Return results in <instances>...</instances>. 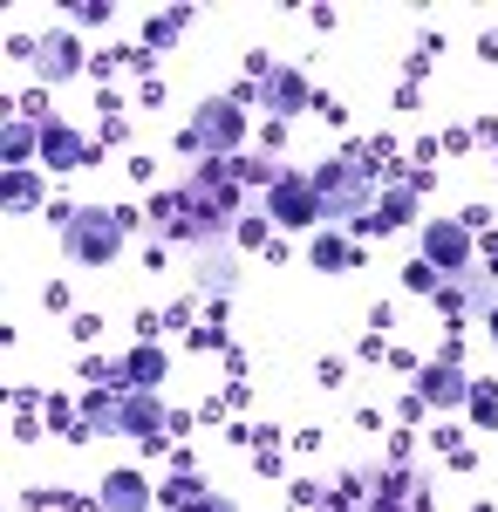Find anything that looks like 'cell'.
<instances>
[{
    "label": "cell",
    "instance_id": "d4e9b609",
    "mask_svg": "<svg viewBox=\"0 0 498 512\" xmlns=\"http://www.w3.org/2000/svg\"><path fill=\"white\" fill-rule=\"evenodd\" d=\"M232 239H239V246H260V239H267V219H239V233H232Z\"/></svg>",
    "mask_w": 498,
    "mask_h": 512
},
{
    "label": "cell",
    "instance_id": "484cf974",
    "mask_svg": "<svg viewBox=\"0 0 498 512\" xmlns=\"http://www.w3.org/2000/svg\"><path fill=\"white\" fill-rule=\"evenodd\" d=\"M485 321H492V335H498V308H492V315H485Z\"/></svg>",
    "mask_w": 498,
    "mask_h": 512
},
{
    "label": "cell",
    "instance_id": "9c48e42d",
    "mask_svg": "<svg viewBox=\"0 0 498 512\" xmlns=\"http://www.w3.org/2000/svg\"><path fill=\"white\" fill-rule=\"evenodd\" d=\"M28 62H35V76L41 82H69V76H82V35L76 28H55V35H28Z\"/></svg>",
    "mask_w": 498,
    "mask_h": 512
},
{
    "label": "cell",
    "instance_id": "44dd1931",
    "mask_svg": "<svg viewBox=\"0 0 498 512\" xmlns=\"http://www.w3.org/2000/svg\"><path fill=\"white\" fill-rule=\"evenodd\" d=\"M185 21H192V7H171V14H157L151 28H144V55H151V48H171V41L185 35Z\"/></svg>",
    "mask_w": 498,
    "mask_h": 512
},
{
    "label": "cell",
    "instance_id": "e0dca14e",
    "mask_svg": "<svg viewBox=\"0 0 498 512\" xmlns=\"http://www.w3.org/2000/svg\"><path fill=\"white\" fill-rule=\"evenodd\" d=\"M151 499H157V492L137 472H110V478H103V506H116V512H137V506H151Z\"/></svg>",
    "mask_w": 498,
    "mask_h": 512
},
{
    "label": "cell",
    "instance_id": "8992f818",
    "mask_svg": "<svg viewBox=\"0 0 498 512\" xmlns=\"http://www.w3.org/2000/svg\"><path fill=\"white\" fill-rule=\"evenodd\" d=\"M232 96H239V103H260V110H267L273 123H287V117H301L307 103H321V96L307 89V76H301V69H280V62H273V69H267L260 82L232 89Z\"/></svg>",
    "mask_w": 498,
    "mask_h": 512
},
{
    "label": "cell",
    "instance_id": "4fadbf2b",
    "mask_svg": "<svg viewBox=\"0 0 498 512\" xmlns=\"http://www.w3.org/2000/svg\"><path fill=\"white\" fill-rule=\"evenodd\" d=\"M164 369H171V362H164V349L144 335V342L123 355V362H110V383H123V390H157V383H164Z\"/></svg>",
    "mask_w": 498,
    "mask_h": 512
},
{
    "label": "cell",
    "instance_id": "d6986e66",
    "mask_svg": "<svg viewBox=\"0 0 498 512\" xmlns=\"http://www.w3.org/2000/svg\"><path fill=\"white\" fill-rule=\"evenodd\" d=\"M321 274H342V267H355V246H348L335 226H321V239H314V253H307Z\"/></svg>",
    "mask_w": 498,
    "mask_h": 512
},
{
    "label": "cell",
    "instance_id": "5bb4252c",
    "mask_svg": "<svg viewBox=\"0 0 498 512\" xmlns=\"http://www.w3.org/2000/svg\"><path fill=\"white\" fill-rule=\"evenodd\" d=\"M417 219V185H389L376 198V219H369V233H396V226H410Z\"/></svg>",
    "mask_w": 498,
    "mask_h": 512
},
{
    "label": "cell",
    "instance_id": "8fae6325",
    "mask_svg": "<svg viewBox=\"0 0 498 512\" xmlns=\"http://www.w3.org/2000/svg\"><path fill=\"white\" fill-rule=\"evenodd\" d=\"M423 260H430L437 274L471 267V226H464V219H430V226H423Z\"/></svg>",
    "mask_w": 498,
    "mask_h": 512
},
{
    "label": "cell",
    "instance_id": "3957f363",
    "mask_svg": "<svg viewBox=\"0 0 498 512\" xmlns=\"http://www.w3.org/2000/svg\"><path fill=\"white\" fill-rule=\"evenodd\" d=\"M239 144H246V103L239 96H205L192 110V123L178 130V151L192 164L205 158H239Z\"/></svg>",
    "mask_w": 498,
    "mask_h": 512
},
{
    "label": "cell",
    "instance_id": "ac0fdd59",
    "mask_svg": "<svg viewBox=\"0 0 498 512\" xmlns=\"http://www.w3.org/2000/svg\"><path fill=\"white\" fill-rule=\"evenodd\" d=\"M41 192H48V185H41V171H28V164H21V171H7V185H0L7 212H35Z\"/></svg>",
    "mask_w": 498,
    "mask_h": 512
},
{
    "label": "cell",
    "instance_id": "277c9868",
    "mask_svg": "<svg viewBox=\"0 0 498 512\" xmlns=\"http://www.w3.org/2000/svg\"><path fill=\"white\" fill-rule=\"evenodd\" d=\"M55 233H62V253H69L76 267H110V260H123L130 219H123V212H110V205H76Z\"/></svg>",
    "mask_w": 498,
    "mask_h": 512
},
{
    "label": "cell",
    "instance_id": "ffe728a7",
    "mask_svg": "<svg viewBox=\"0 0 498 512\" xmlns=\"http://www.w3.org/2000/svg\"><path fill=\"white\" fill-rule=\"evenodd\" d=\"M232 280H239V267L226 260V246H219V253H198V287H205V294H219V301H226Z\"/></svg>",
    "mask_w": 498,
    "mask_h": 512
},
{
    "label": "cell",
    "instance_id": "6da1fadb",
    "mask_svg": "<svg viewBox=\"0 0 498 512\" xmlns=\"http://www.w3.org/2000/svg\"><path fill=\"white\" fill-rule=\"evenodd\" d=\"M239 192L246 185H239L232 158H205L178 185H157L144 198V219L157 226V246L171 239V246H192V253H219L239 233Z\"/></svg>",
    "mask_w": 498,
    "mask_h": 512
},
{
    "label": "cell",
    "instance_id": "5b68a950",
    "mask_svg": "<svg viewBox=\"0 0 498 512\" xmlns=\"http://www.w3.org/2000/svg\"><path fill=\"white\" fill-rule=\"evenodd\" d=\"M498 267L492 260H471V267H458V274H444L437 287H430V301H437V315H451V321H485L498 308Z\"/></svg>",
    "mask_w": 498,
    "mask_h": 512
},
{
    "label": "cell",
    "instance_id": "9a60e30c",
    "mask_svg": "<svg viewBox=\"0 0 498 512\" xmlns=\"http://www.w3.org/2000/svg\"><path fill=\"white\" fill-rule=\"evenodd\" d=\"M35 151H41V117H14L7 130H0V158H7V171H21Z\"/></svg>",
    "mask_w": 498,
    "mask_h": 512
},
{
    "label": "cell",
    "instance_id": "30bf717a",
    "mask_svg": "<svg viewBox=\"0 0 498 512\" xmlns=\"http://www.w3.org/2000/svg\"><path fill=\"white\" fill-rule=\"evenodd\" d=\"M116 431L137 437V444H157V437L171 431V410L157 403V390H123V403H116Z\"/></svg>",
    "mask_w": 498,
    "mask_h": 512
},
{
    "label": "cell",
    "instance_id": "7402d4cb",
    "mask_svg": "<svg viewBox=\"0 0 498 512\" xmlns=\"http://www.w3.org/2000/svg\"><path fill=\"white\" fill-rule=\"evenodd\" d=\"M116 403H123L116 383H110V390H96L89 403H82V431H116Z\"/></svg>",
    "mask_w": 498,
    "mask_h": 512
},
{
    "label": "cell",
    "instance_id": "cb8c5ba5",
    "mask_svg": "<svg viewBox=\"0 0 498 512\" xmlns=\"http://www.w3.org/2000/svg\"><path fill=\"white\" fill-rule=\"evenodd\" d=\"M485 431H498V390H485V383H471V403H464Z\"/></svg>",
    "mask_w": 498,
    "mask_h": 512
},
{
    "label": "cell",
    "instance_id": "7a4b0ae2",
    "mask_svg": "<svg viewBox=\"0 0 498 512\" xmlns=\"http://www.w3.org/2000/svg\"><path fill=\"white\" fill-rule=\"evenodd\" d=\"M314 185H321V226H335V233H369V219H376V164L362 158H328L314 171Z\"/></svg>",
    "mask_w": 498,
    "mask_h": 512
},
{
    "label": "cell",
    "instance_id": "52a82bcc",
    "mask_svg": "<svg viewBox=\"0 0 498 512\" xmlns=\"http://www.w3.org/2000/svg\"><path fill=\"white\" fill-rule=\"evenodd\" d=\"M267 219L273 226H321V185L314 171H280L267 185Z\"/></svg>",
    "mask_w": 498,
    "mask_h": 512
},
{
    "label": "cell",
    "instance_id": "7c38bea8",
    "mask_svg": "<svg viewBox=\"0 0 498 512\" xmlns=\"http://www.w3.org/2000/svg\"><path fill=\"white\" fill-rule=\"evenodd\" d=\"M41 158H48V171H82V164H96V151H89V137L76 123L41 117Z\"/></svg>",
    "mask_w": 498,
    "mask_h": 512
},
{
    "label": "cell",
    "instance_id": "2e32d148",
    "mask_svg": "<svg viewBox=\"0 0 498 512\" xmlns=\"http://www.w3.org/2000/svg\"><path fill=\"white\" fill-rule=\"evenodd\" d=\"M369 492H376V506H430V492H423L403 465H396V472H376V485H369Z\"/></svg>",
    "mask_w": 498,
    "mask_h": 512
},
{
    "label": "cell",
    "instance_id": "603a6c76",
    "mask_svg": "<svg viewBox=\"0 0 498 512\" xmlns=\"http://www.w3.org/2000/svg\"><path fill=\"white\" fill-rule=\"evenodd\" d=\"M164 506H212V492L198 485V472H178L164 485Z\"/></svg>",
    "mask_w": 498,
    "mask_h": 512
},
{
    "label": "cell",
    "instance_id": "ba28073f",
    "mask_svg": "<svg viewBox=\"0 0 498 512\" xmlns=\"http://www.w3.org/2000/svg\"><path fill=\"white\" fill-rule=\"evenodd\" d=\"M417 396L430 403V410H464V403H471L464 355H458V349H444L437 362H423V369H417Z\"/></svg>",
    "mask_w": 498,
    "mask_h": 512
}]
</instances>
